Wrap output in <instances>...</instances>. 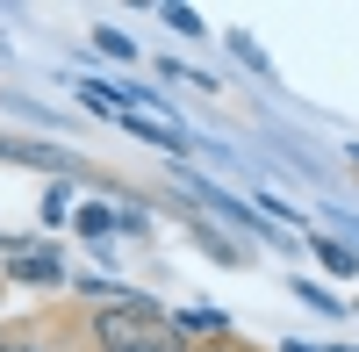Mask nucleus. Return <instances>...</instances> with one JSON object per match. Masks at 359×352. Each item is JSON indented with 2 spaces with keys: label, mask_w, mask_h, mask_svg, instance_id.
I'll list each match as a JSON object with an SVG mask.
<instances>
[{
  "label": "nucleus",
  "mask_w": 359,
  "mask_h": 352,
  "mask_svg": "<svg viewBox=\"0 0 359 352\" xmlns=\"http://www.w3.org/2000/svg\"><path fill=\"white\" fill-rule=\"evenodd\" d=\"M345 151H352V165H359V144H345Z\"/></svg>",
  "instance_id": "a211bd4d"
},
{
  "label": "nucleus",
  "mask_w": 359,
  "mask_h": 352,
  "mask_svg": "<svg viewBox=\"0 0 359 352\" xmlns=\"http://www.w3.org/2000/svg\"><path fill=\"white\" fill-rule=\"evenodd\" d=\"M294 295H302V302H309L316 316H352V309L338 302V287H316V280H294Z\"/></svg>",
  "instance_id": "ddd939ff"
},
{
  "label": "nucleus",
  "mask_w": 359,
  "mask_h": 352,
  "mask_svg": "<svg viewBox=\"0 0 359 352\" xmlns=\"http://www.w3.org/2000/svg\"><path fill=\"white\" fill-rule=\"evenodd\" d=\"M187 230H194V245L216 259V266H252V245H245V238H223L208 216H194V209H187Z\"/></svg>",
  "instance_id": "0eeeda50"
},
{
  "label": "nucleus",
  "mask_w": 359,
  "mask_h": 352,
  "mask_svg": "<svg viewBox=\"0 0 359 352\" xmlns=\"http://www.w3.org/2000/svg\"><path fill=\"white\" fill-rule=\"evenodd\" d=\"M194 352H266V345H252V338H216V345H194Z\"/></svg>",
  "instance_id": "2eb2a0df"
},
{
  "label": "nucleus",
  "mask_w": 359,
  "mask_h": 352,
  "mask_svg": "<svg viewBox=\"0 0 359 352\" xmlns=\"http://www.w3.org/2000/svg\"><path fill=\"white\" fill-rule=\"evenodd\" d=\"M158 22L172 29V36H187V43H201V36H216V29H208L194 8H187V0H165V8H158Z\"/></svg>",
  "instance_id": "1a4fd4ad"
},
{
  "label": "nucleus",
  "mask_w": 359,
  "mask_h": 352,
  "mask_svg": "<svg viewBox=\"0 0 359 352\" xmlns=\"http://www.w3.org/2000/svg\"><path fill=\"white\" fill-rule=\"evenodd\" d=\"M115 238H151V216H144V209H115Z\"/></svg>",
  "instance_id": "4468645a"
},
{
  "label": "nucleus",
  "mask_w": 359,
  "mask_h": 352,
  "mask_svg": "<svg viewBox=\"0 0 359 352\" xmlns=\"http://www.w3.org/2000/svg\"><path fill=\"white\" fill-rule=\"evenodd\" d=\"M72 238L94 259H108V273H115V209L108 201H72Z\"/></svg>",
  "instance_id": "20e7f679"
},
{
  "label": "nucleus",
  "mask_w": 359,
  "mask_h": 352,
  "mask_svg": "<svg viewBox=\"0 0 359 352\" xmlns=\"http://www.w3.org/2000/svg\"><path fill=\"white\" fill-rule=\"evenodd\" d=\"M94 50L108 57V65H137V36H123V29H108V22L94 29Z\"/></svg>",
  "instance_id": "f8f14e48"
},
{
  "label": "nucleus",
  "mask_w": 359,
  "mask_h": 352,
  "mask_svg": "<svg viewBox=\"0 0 359 352\" xmlns=\"http://www.w3.org/2000/svg\"><path fill=\"white\" fill-rule=\"evenodd\" d=\"M151 72H158L165 86H194V94H216V79H208V72H194V65H180V57H165V50L151 57Z\"/></svg>",
  "instance_id": "9d476101"
},
{
  "label": "nucleus",
  "mask_w": 359,
  "mask_h": 352,
  "mask_svg": "<svg viewBox=\"0 0 359 352\" xmlns=\"http://www.w3.org/2000/svg\"><path fill=\"white\" fill-rule=\"evenodd\" d=\"M8 287H43V295H57V287H72L65 273V245L57 238H22V252L8 259V273H0Z\"/></svg>",
  "instance_id": "f03ea898"
},
{
  "label": "nucleus",
  "mask_w": 359,
  "mask_h": 352,
  "mask_svg": "<svg viewBox=\"0 0 359 352\" xmlns=\"http://www.w3.org/2000/svg\"><path fill=\"white\" fill-rule=\"evenodd\" d=\"M223 43H230V50H237V65H245V72H259V79H266V86H273V57H266V50H259V43H252V36H245V29H223Z\"/></svg>",
  "instance_id": "9b49d317"
},
{
  "label": "nucleus",
  "mask_w": 359,
  "mask_h": 352,
  "mask_svg": "<svg viewBox=\"0 0 359 352\" xmlns=\"http://www.w3.org/2000/svg\"><path fill=\"white\" fill-rule=\"evenodd\" d=\"M72 201H79V194H72V180H50V187H43V201H36V223H43V238H57V230L72 223Z\"/></svg>",
  "instance_id": "6e6552de"
},
{
  "label": "nucleus",
  "mask_w": 359,
  "mask_h": 352,
  "mask_svg": "<svg viewBox=\"0 0 359 352\" xmlns=\"http://www.w3.org/2000/svg\"><path fill=\"white\" fill-rule=\"evenodd\" d=\"M323 352H359V345H323Z\"/></svg>",
  "instance_id": "f3484780"
},
{
  "label": "nucleus",
  "mask_w": 359,
  "mask_h": 352,
  "mask_svg": "<svg viewBox=\"0 0 359 352\" xmlns=\"http://www.w3.org/2000/svg\"><path fill=\"white\" fill-rule=\"evenodd\" d=\"M309 259H316V266L323 273H331V280H359V245H345V238H331V230H309Z\"/></svg>",
  "instance_id": "423d86ee"
},
{
  "label": "nucleus",
  "mask_w": 359,
  "mask_h": 352,
  "mask_svg": "<svg viewBox=\"0 0 359 352\" xmlns=\"http://www.w3.org/2000/svg\"><path fill=\"white\" fill-rule=\"evenodd\" d=\"M72 316H79V345L86 352H194L180 338L172 309L158 295H144V287L130 302H115V309H79L72 302Z\"/></svg>",
  "instance_id": "f257e3e1"
},
{
  "label": "nucleus",
  "mask_w": 359,
  "mask_h": 352,
  "mask_svg": "<svg viewBox=\"0 0 359 352\" xmlns=\"http://www.w3.org/2000/svg\"><path fill=\"white\" fill-rule=\"evenodd\" d=\"M172 324H180V338H187V345H216V338H237L230 309H216V302H187V309H172Z\"/></svg>",
  "instance_id": "39448f33"
},
{
  "label": "nucleus",
  "mask_w": 359,
  "mask_h": 352,
  "mask_svg": "<svg viewBox=\"0 0 359 352\" xmlns=\"http://www.w3.org/2000/svg\"><path fill=\"white\" fill-rule=\"evenodd\" d=\"M0 352H86L79 345V316L72 309H43V316H29V324H0Z\"/></svg>",
  "instance_id": "7ed1b4c3"
},
{
  "label": "nucleus",
  "mask_w": 359,
  "mask_h": 352,
  "mask_svg": "<svg viewBox=\"0 0 359 352\" xmlns=\"http://www.w3.org/2000/svg\"><path fill=\"white\" fill-rule=\"evenodd\" d=\"M0 316H8V280H0Z\"/></svg>",
  "instance_id": "dca6fc26"
}]
</instances>
